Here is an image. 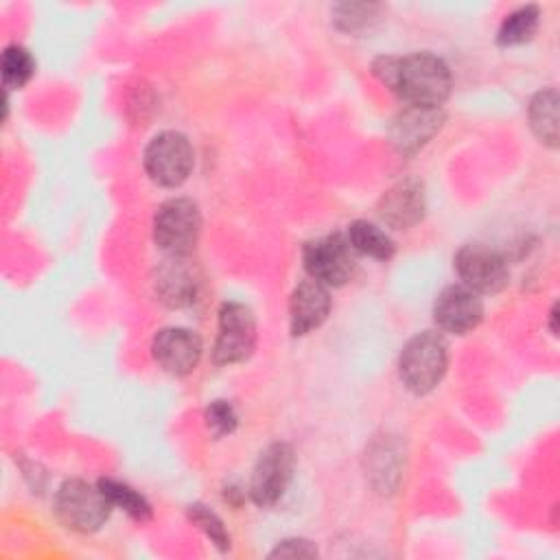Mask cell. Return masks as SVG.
<instances>
[{"label": "cell", "instance_id": "obj_4", "mask_svg": "<svg viewBox=\"0 0 560 560\" xmlns=\"http://www.w3.org/2000/svg\"><path fill=\"white\" fill-rule=\"evenodd\" d=\"M199 232V208L186 197L164 201L153 217V238L166 256H188L197 245Z\"/></svg>", "mask_w": 560, "mask_h": 560}, {"label": "cell", "instance_id": "obj_17", "mask_svg": "<svg viewBox=\"0 0 560 560\" xmlns=\"http://www.w3.org/2000/svg\"><path fill=\"white\" fill-rule=\"evenodd\" d=\"M98 488L103 490V494L107 497L112 508H120L125 514H129L138 523L151 521V516H153L151 503L147 501L144 494H140L131 486H127L118 479H112V477H103V479H98Z\"/></svg>", "mask_w": 560, "mask_h": 560}, {"label": "cell", "instance_id": "obj_19", "mask_svg": "<svg viewBox=\"0 0 560 560\" xmlns=\"http://www.w3.org/2000/svg\"><path fill=\"white\" fill-rule=\"evenodd\" d=\"M538 22H540V11L536 4L518 7L516 11H512L503 18L499 33H497V44L499 46H518V44L529 42L534 37V33L538 31Z\"/></svg>", "mask_w": 560, "mask_h": 560}, {"label": "cell", "instance_id": "obj_14", "mask_svg": "<svg viewBox=\"0 0 560 560\" xmlns=\"http://www.w3.org/2000/svg\"><path fill=\"white\" fill-rule=\"evenodd\" d=\"M330 313V295L328 289L308 278L302 280L289 300V317H291V335L302 337L315 328H319Z\"/></svg>", "mask_w": 560, "mask_h": 560}, {"label": "cell", "instance_id": "obj_21", "mask_svg": "<svg viewBox=\"0 0 560 560\" xmlns=\"http://www.w3.org/2000/svg\"><path fill=\"white\" fill-rule=\"evenodd\" d=\"M188 518L210 538V542L219 549V551H228L230 549V534L223 525V521L203 503H192L188 505Z\"/></svg>", "mask_w": 560, "mask_h": 560}, {"label": "cell", "instance_id": "obj_6", "mask_svg": "<svg viewBox=\"0 0 560 560\" xmlns=\"http://www.w3.org/2000/svg\"><path fill=\"white\" fill-rule=\"evenodd\" d=\"M306 273L324 287H341L354 273V249L348 236L335 232L313 238L302 249Z\"/></svg>", "mask_w": 560, "mask_h": 560}, {"label": "cell", "instance_id": "obj_25", "mask_svg": "<svg viewBox=\"0 0 560 560\" xmlns=\"http://www.w3.org/2000/svg\"><path fill=\"white\" fill-rule=\"evenodd\" d=\"M556 319H558V306L553 304V308H551V332L556 335V330H558V326H556Z\"/></svg>", "mask_w": 560, "mask_h": 560}, {"label": "cell", "instance_id": "obj_8", "mask_svg": "<svg viewBox=\"0 0 560 560\" xmlns=\"http://www.w3.org/2000/svg\"><path fill=\"white\" fill-rule=\"evenodd\" d=\"M256 346V317L241 302H225L219 308V332L214 341V363L232 365L245 361Z\"/></svg>", "mask_w": 560, "mask_h": 560}, {"label": "cell", "instance_id": "obj_5", "mask_svg": "<svg viewBox=\"0 0 560 560\" xmlns=\"http://www.w3.org/2000/svg\"><path fill=\"white\" fill-rule=\"evenodd\" d=\"M195 153L188 138L179 131L158 133L144 149L147 175L166 188L184 184L192 171Z\"/></svg>", "mask_w": 560, "mask_h": 560}, {"label": "cell", "instance_id": "obj_3", "mask_svg": "<svg viewBox=\"0 0 560 560\" xmlns=\"http://www.w3.org/2000/svg\"><path fill=\"white\" fill-rule=\"evenodd\" d=\"M112 503L103 490L83 479H68L55 494V514L72 532L92 534L101 529L109 516Z\"/></svg>", "mask_w": 560, "mask_h": 560}, {"label": "cell", "instance_id": "obj_13", "mask_svg": "<svg viewBox=\"0 0 560 560\" xmlns=\"http://www.w3.org/2000/svg\"><path fill=\"white\" fill-rule=\"evenodd\" d=\"M424 188L418 179L394 184L378 201V217L394 230H407L424 217Z\"/></svg>", "mask_w": 560, "mask_h": 560}, {"label": "cell", "instance_id": "obj_2", "mask_svg": "<svg viewBox=\"0 0 560 560\" xmlns=\"http://www.w3.org/2000/svg\"><path fill=\"white\" fill-rule=\"evenodd\" d=\"M448 365V348L442 335L424 330L413 335L398 357V376L413 394L435 389Z\"/></svg>", "mask_w": 560, "mask_h": 560}, {"label": "cell", "instance_id": "obj_16", "mask_svg": "<svg viewBox=\"0 0 560 560\" xmlns=\"http://www.w3.org/2000/svg\"><path fill=\"white\" fill-rule=\"evenodd\" d=\"M527 118L534 136L556 149L558 147V92L556 88L540 90L527 105Z\"/></svg>", "mask_w": 560, "mask_h": 560}, {"label": "cell", "instance_id": "obj_9", "mask_svg": "<svg viewBox=\"0 0 560 560\" xmlns=\"http://www.w3.org/2000/svg\"><path fill=\"white\" fill-rule=\"evenodd\" d=\"M455 271L464 287L475 293H499L510 282V271L505 258L479 243L464 245L455 254Z\"/></svg>", "mask_w": 560, "mask_h": 560}, {"label": "cell", "instance_id": "obj_15", "mask_svg": "<svg viewBox=\"0 0 560 560\" xmlns=\"http://www.w3.org/2000/svg\"><path fill=\"white\" fill-rule=\"evenodd\" d=\"M155 293L173 308L188 306L197 300L199 276L188 256H168L155 273Z\"/></svg>", "mask_w": 560, "mask_h": 560}, {"label": "cell", "instance_id": "obj_7", "mask_svg": "<svg viewBox=\"0 0 560 560\" xmlns=\"http://www.w3.org/2000/svg\"><path fill=\"white\" fill-rule=\"evenodd\" d=\"M295 472V453L287 442L269 444L256 459L249 479V497L260 508L276 505Z\"/></svg>", "mask_w": 560, "mask_h": 560}, {"label": "cell", "instance_id": "obj_10", "mask_svg": "<svg viewBox=\"0 0 560 560\" xmlns=\"http://www.w3.org/2000/svg\"><path fill=\"white\" fill-rule=\"evenodd\" d=\"M483 317V302L479 293L464 284H451L440 291L433 304L435 324L453 335L472 330Z\"/></svg>", "mask_w": 560, "mask_h": 560}, {"label": "cell", "instance_id": "obj_11", "mask_svg": "<svg viewBox=\"0 0 560 560\" xmlns=\"http://www.w3.org/2000/svg\"><path fill=\"white\" fill-rule=\"evenodd\" d=\"M201 339L197 332L188 328H162L153 341H151V352L158 365L175 376L190 374L201 359Z\"/></svg>", "mask_w": 560, "mask_h": 560}, {"label": "cell", "instance_id": "obj_18", "mask_svg": "<svg viewBox=\"0 0 560 560\" xmlns=\"http://www.w3.org/2000/svg\"><path fill=\"white\" fill-rule=\"evenodd\" d=\"M348 241L354 252L376 258V260H389L394 256V241L374 223L370 221H354L348 228Z\"/></svg>", "mask_w": 560, "mask_h": 560}, {"label": "cell", "instance_id": "obj_22", "mask_svg": "<svg viewBox=\"0 0 560 560\" xmlns=\"http://www.w3.org/2000/svg\"><path fill=\"white\" fill-rule=\"evenodd\" d=\"M206 424L214 438H225L234 433L238 424V416L228 400H212L206 409Z\"/></svg>", "mask_w": 560, "mask_h": 560}, {"label": "cell", "instance_id": "obj_1", "mask_svg": "<svg viewBox=\"0 0 560 560\" xmlns=\"http://www.w3.org/2000/svg\"><path fill=\"white\" fill-rule=\"evenodd\" d=\"M372 72L400 101L416 107H440L453 90L448 66L431 52L378 57Z\"/></svg>", "mask_w": 560, "mask_h": 560}, {"label": "cell", "instance_id": "obj_20", "mask_svg": "<svg viewBox=\"0 0 560 560\" xmlns=\"http://www.w3.org/2000/svg\"><path fill=\"white\" fill-rule=\"evenodd\" d=\"M33 74H35V59L24 46L11 44L2 50V83L7 90L24 88Z\"/></svg>", "mask_w": 560, "mask_h": 560}, {"label": "cell", "instance_id": "obj_12", "mask_svg": "<svg viewBox=\"0 0 560 560\" xmlns=\"http://www.w3.org/2000/svg\"><path fill=\"white\" fill-rule=\"evenodd\" d=\"M444 125L440 107L407 105L389 125V142L402 155L420 151Z\"/></svg>", "mask_w": 560, "mask_h": 560}, {"label": "cell", "instance_id": "obj_24", "mask_svg": "<svg viewBox=\"0 0 560 560\" xmlns=\"http://www.w3.org/2000/svg\"><path fill=\"white\" fill-rule=\"evenodd\" d=\"M317 549L311 540L304 538H287L276 545L269 558H315Z\"/></svg>", "mask_w": 560, "mask_h": 560}, {"label": "cell", "instance_id": "obj_23", "mask_svg": "<svg viewBox=\"0 0 560 560\" xmlns=\"http://www.w3.org/2000/svg\"><path fill=\"white\" fill-rule=\"evenodd\" d=\"M376 11H378L376 4H339L332 9L335 22L343 31H357L368 26L370 20L376 18L374 15Z\"/></svg>", "mask_w": 560, "mask_h": 560}]
</instances>
